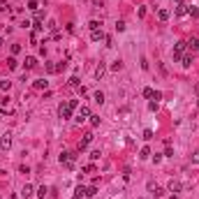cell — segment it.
<instances>
[{
    "mask_svg": "<svg viewBox=\"0 0 199 199\" xmlns=\"http://www.w3.org/2000/svg\"><path fill=\"white\" fill-rule=\"evenodd\" d=\"M139 157H141V160H148V157H151V148L144 146V148H141V153H139Z\"/></svg>",
    "mask_w": 199,
    "mask_h": 199,
    "instance_id": "e0dca14e",
    "label": "cell"
},
{
    "mask_svg": "<svg viewBox=\"0 0 199 199\" xmlns=\"http://www.w3.org/2000/svg\"><path fill=\"white\" fill-rule=\"evenodd\" d=\"M9 146H12V134H9V132H5L2 139H0V148H2V151H9Z\"/></svg>",
    "mask_w": 199,
    "mask_h": 199,
    "instance_id": "277c9868",
    "label": "cell"
},
{
    "mask_svg": "<svg viewBox=\"0 0 199 199\" xmlns=\"http://www.w3.org/2000/svg\"><path fill=\"white\" fill-rule=\"evenodd\" d=\"M9 88H12V81H9V79L0 81V90H9Z\"/></svg>",
    "mask_w": 199,
    "mask_h": 199,
    "instance_id": "7402d4cb",
    "label": "cell"
},
{
    "mask_svg": "<svg viewBox=\"0 0 199 199\" xmlns=\"http://www.w3.org/2000/svg\"><path fill=\"white\" fill-rule=\"evenodd\" d=\"M176 2H178V5H183V0H176Z\"/></svg>",
    "mask_w": 199,
    "mask_h": 199,
    "instance_id": "f907efd6",
    "label": "cell"
},
{
    "mask_svg": "<svg viewBox=\"0 0 199 199\" xmlns=\"http://www.w3.org/2000/svg\"><path fill=\"white\" fill-rule=\"evenodd\" d=\"M181 188H183V185L178 183V181H174V178L169 181V192H181Z\"/></svg>",
    "mask_w": 199,
    "mask_h": 199,
    "instance_id": "7c38bea8",
    "label": "cell"
},
{
    "mask_svg": "<svg viewBox=\"0 0 199 199\" xmlns=\"http://www.w3.org/2000/svg\"><path fill=\"white\" fill-rule=\"evenodd\" d=\"M2 118H5V114H2V109H0V121H2Z\"/></svg>",
    "mask_w": 199,
    "mask_h": 199,
    "instance_id": "c3c4849f",
    "label": "cell"
},
{
    "mask_svg": "<svg viewBox=\"0 0 199 199\" xmlns=\"http://www.w3.org/2000/svg\"><path fill=\"white\" fill-rule=\"evenodd\" d=\"M188 51L190 53L199 51V37H190V39H188Z\"/></svg>",
    "mask_w": 199,
    "mask_h": 199,
    "instance_id": "52a82bcc",
    "label": "cell"
},
{
    "mask_svg": "<svg viewBox=\"0 0 199 199\" xmlns=\"http://www.w3.org/2000/svg\"><path fill=\"white\" fill-rule=\"evenodd\" d=\"M58 116L63 118V121H67V118H72V109H69L67 102H63V104L58 107Z\"/></svg>",
    "mask_w": 199,
    "mask_h": 199,
    "instance_id": "3957f363",
    "label": "cell"
},
{
    "mask_svg": "<svg viewBox=\"0 0 199 199\" xmlns=\"http://www.w3.org/2000/svg\"><path fill=\"white\" fill-rule=\"evenodd\" d=\"M176 14H178V16L188 14V7H185V5H178V7H176Z\"/></svg>",
    "mask_w": 199,
    "mask_h": 199,
    "instance_id": "4316f807",
    "label": "cell"
},
{
    "mask_svg": "<svg viewBox=\"0 0 199 199\" xmlns=\"http://www.w3.org/2000/svg\"><path fill=\"white\" fill-rule=\"evenodd\" d=\"M32 86H35V88H37V90H47V86H49V81H47V79H37V81H35V84H32Z\"/></svg>",
    "mask_w": 199,
    "mask_h": 199,
    "instance_id": "8fae6325",
    "label": "cell"
},
{
    "mask_svg": "<svg viewBox=\"0 0 199 199\" xmlns=\"http://www.w3.org/2000/svg\"><path fill=\"white\" fill-rule=\"evenodd\" d=\"M104 72H107V67H104L102 63H100L97 67H95V79H102V77H104Z\"/></svg>",
    "mask_w": 199,
    "mask_h": 199,
    "instance_id": "4fadbf2b",
    "label": "cell"
},
{
    "mask_svg": "<svg viewBox=\"0 0 199 199\" xmlns=\"http://www.w3.org/2000/svg\"><path fill=\"white\" fill-rule=\"evenodd\" d=\"M181 63H183V67H190V65H192V53H185V56L181 58Z\"/></svg>",
    "mask_w": 199,
    "mask_h": 199,
    "instance_id": "9a60e30c",
    "label": "cell"
},
{
    "mask_svg": "<svg viewBox=\"0 0 199 199\" xmlns=\"http://www.w3.org/2000/svg\"><path fill=\"white\" fill-rule=\"evenodd\" d=\"M2 44H5V39H2V35H0V47H2Z\"/></svg>",
    "mask_w": 199,
    "mask_h": 199,
    "instance_id": "7dc6e473",
    "label": "cell"
},
{
    "mask_svg": "<svg viewBox=\"0 0 199 199\" xmlns=\"http://www.w3.org/2000/svg\"><path fill=\"white\" fill-rule=\"evenodd\" d=\"M125 21H123V19H121V21H116V30H118V32H123V30H125Z\"/></svg>",
    "mask_w": 199,
    "mask_h": 199,
    "instance_id": "83f0119b",
    "label": "cell"
},
{
    "mask_svg": "<svg viewBox=\"0 0 199 199\" xmlns=\"http://www.w3.org/2000/svg\"><path fill=\"white\" fill-rule=\"evenodd\" d=\"M192 162H199V151H194V153H192Z\"/></svg>",
    "mask_w": 199,
    "mask_h": 199,
    "instance_id": "7bdbcfd3",
    "label": "cell"
},
{
    "mask_svg": "<svg viewBox=\"0 0 199 199\" xmlns=\"http://www.w3.org/2000/svg\"><path fill=\"white\" fill-rule=\"evenodd\" d=\"M164 155H167V157H174V151H171V144H169V146L164 148Z\"/></svg>",
    "mask_w": 199,
    "mask_h": 199,
    "instance_id": "f35d334b",
    "label": "cell"
},
{
    "mask_svg": "<svg viewBox=\"0 0 199 199\" xmlns=\"http://www.w3.org/2000/svg\"><path fill=\"white\" fill-rule=\"evenodd\" d=\"M23 65H26V69H32V67H37V58H35V56H28V58H26V63H23Z\"/></svg>",
    "mask_w": 199,
    "mask_h": 199,
    "instance_id": "30bf717a",
    "label": "cell"
},
{
    "mask_svg": "<svg viewBox=\"0 0 199 199\" xmlns=\"http://www.w3.org/2000/svg\"><path fill=\"white\" fill-rule=\"evenodd\" d=\"M86 118H90V109L88 107H81V109H79V116H77V123H84Z\"/></svg>",
    "mask_w": 199,
    "mask_h": 199,
    "instance_id": "8992f818",
    "label": "cell"
},
{
    "mask_svg": "<svg viewBox=\"0 0 199 199\" xmlns=\"http://www.w3.org/2000/svg\"><path fill=\"white\" fill-rule=\"evenodd\" d=\"M88 28H90V30H100V21H90Z\"/></svg>",
    "mask_w": 199,
    "mask_h": 199,
    "instance_id": "e575fe53",
    "label": "cell"
},
{
    "mask_svg": "<svg viewBox=\"0 0 199 199\" xmlns=\"http://www.w3.org/2000/svg\"><path fill=\"white\" fill-rule=\"evenodd\" d=\"M90 39H93V42L104 39V32H102V28H100V30H90Z\"/></svg>",
    "mask_w": 199,
    "mask_h": 199,
    "instance_id": "9c48e42d",
    "label": "cell"
},
{
    "mask_svg": "<svg viewBox=\"0 0 199 199\" xmlns=\"http://www.w3.org/2000/svg\"><path fill=\"white\" fill-rule=\"evenodd\" d=\"M144 139H146V141H151V139H153V130H144Z\"/></svg>",
    "mask_w": 199,
    "mask_h": 199,
    "instance_id": "d6a6232c",
    "label": "cell"
},
{
    "mask_svg": "<svg viewBox=\"0 0 199 199\" xmlns=\"http://www.w3.org/2000/svg\"><path fill=\"white\" fill-rule=\"evenodd\" d=\"M97 194V185H90V188H86V197H95Z\"/></svg>",
    "mask_w": 199,
    "mask_h": 199,
    "instance_id": "44dd1931",
    "label": "cell"
},
{
    "mask_svg": "<svg viewBox=\"0 0 199 199\" xmlns=\"http://www.w3.org/2000/svg\"><path fill=\"white\" fill-rule=\"evenodd\" d=\"M100 121H102V118H100V116L90 114V125H93V127H97V125H100Z\"/></svg>",
    "mask_w": 199,
    "mask_h": 199,
    "instance_id": "603a6c76",
    "label": "cell"
},
{
    "mask_svg": "<svg viewBox=\"0 0 199 199\" xmlns=\"http://www.w3.org/2000/svg\"><path fill=\"white\" fill-rule=\"evenodd\" d=\"M65 67H67V63H65V60H63V63H58V65H56V72H63Z\"/></svg>",
    "mask_w": 199,
    "mask_h": 199,
    "instance_id": "8d00e7d4",
    "label": "cell"
},
{
    "mask_svg": "<svg viewBox=\"0 0 199 199\" xmlns=\"http://www.w3.org/2000/svg\"><path fill=\"white\" fill-rule=\"evenodd\" d=\"M93 2H95V5H100V7H102V0H93Z\"/></svg>",
    "mask_w": 199,
    "mask_h": 199,
    "instance_id": "f6af8a7d",
    "label": "cell"
},
{
    "mask_svg": "<svg viewBox=\"0 0 199 199\" xmlns=\"http://www.w3.org/2000/svg\"><path fill=\"white\" fill-rule=\"evenodd\" d=\"M69 86H72V88H79V86H81V84H79V77H72V79H69Z\"/></svg>",
    "mask_w": 199,
    "mask_h": 199,
    "instance_id": "1f68e13d",
    "label": "cell"
},
{
    "mask_svg": "<svg viewBox=\"0 0 199 199\" xmlns=\"http://www.w3.org/2000/svg\"><path fill=\"white\" fill-rule=\"evenodd\" d=\"M148 109H151V111H157V102H148Z\"/></svg>",
    "mask_w": 199,
    "mask_h": 199,
    "instance_id": "b9f144b4",
    "label": "cell"
},
{
    "mask_svg": "<svg viewBox=\"0 0 199 199\" xmlns=\"http://www.w3.org/2000/svg\"><path fill=\"white\" fill-rule=\"evenodd\" d=\"M19 171H21V174H30V167H26V164H21V167H19Z\"/></svg>",
    "mask_w": 199,
    "mask_h": 199,
    "instance_id": "ab89813d",
    "label": "cell"
},
{
    "mask_svg": "<svg viewBox=\"0 0 199 199\" xmlns=\"http://www.w3.org/2000/svg\"><path fill=\"white\" fill-rule=\"evenodd\" d=\"M188 14L192 16V19H199V9L197 7H188Z\"/></svg>",
    "mask_w": 199,
    "mask_h": 199,
    "instance_id": "d4e9b609",
    "label": "cell"
},
{
    "mask_svg": "<svg viewBox=\"0 0 199 199\" xmlns=\"http://www.w3.org/2000/svg\"><path fill=\"white\" fill-rule=\"evenodd\" d=\"M157 19H160V21H167L169 19V9H157Z\"/></svg>",
    "mask_w": 199,
    "mask_h": 199,
    "instance_id": "2e32d148",
    "label": "cell"
},
{
    "mask_svg": "<svg viewBox=\"0 0 199 199\" xmlns=\"http://www.w3.org/2000/svg\"><path fill=\"white\" fill-rule=\"evenodd\" d=\"M118 69H123V60H114L111 63V72H118Z\"/></svg>",
    "mask_w": 199,
    "mask_h": 199,
    "instance_id": "ffe728a7",
    "label": "cell"
},
{
    "mask_svg": "<svg viewBox=\"0 0 199 199\" xmlns=\"http://www.w3.org/2000/svg\"><path fill=\"white\" fill-rule=\"evenodd\" d=\"M153 93H155V90H153V88H144V97H146V100H153Z\"/></svg>",
    "mask_w": 199,
    "mask_h": 199,
    "instance_id": "484cf974",
    "label": "cell"
},
{
    "mask_svg": "<svg viewBox=\"0 0 199 199\" xmlns=\"http://www.w3.org/2000/svg\"><path fill=\"white\" fill-rule=\"evenodd\" d=\"M37 7H39V5H37V0H30V2H28V9H30V12H37Z\"/></svg>",
    "mask_w": 199,
    "mask_h": 199,
    "instance_id": "f546056e",
    "label": "cell"
},
{
    "mask_svg": "<svg viewBox=\"0 0 199 199\" xmlns=\"http://www.w3.org/2000/svg\"><path fill=\"white\" fill-rule=\"evenodd\" d=\"M148 190H151L153 197H162V194H164V190H162V188H157L155 183H148Z\"/></svg>",
    "mask_w": 199,
    "mask_h": 199,
    "instance_id": "ba28073f",
    "label": "cell"
},
{
    "mask_svg": "<svg viewBox=\"0 0 199 199\" xmlns=\"http://www.w3.org/2000/svg\"><path fill=\"white\" fill-rule=\"evenodd\" d=\"M93 139H95V137H93V132H86V134H84V139L79 141V151H84V148L88 146V144L93 141Z\"/></svg>",
    "mask_w": 199,
    "mask_h": 199,
    "instance_id": "5b68a950",
    "label": "cell"
},
{
    "mask_svg": "<svg viewBox=\"0 0 199 199\" xmlns=\"http://www.w3.org/2000/svg\"><path fill=\"white\" fill-rule=\"evenodd\" d=\"M7 67H9V69H16V67H19V63H16V58H14V56L7 58Z\"/></svg>",
    "mask_w": 199,
    "mask_h": 199,
    "instance_id": "d6986e66",
    "label": "cell"
},
{
    "mask_svg": "<svg viewBox=\"0 0 199 199\" xmlns=\"http://www.w3.org/2000/svg\"><path fill=\"white\" fill-rule=\"evenodd\" d=\"M32 26H35V32H42V30H44L42 21H37V19H35V23H32Z\"/></svg>",
    "mask_w": 199,
    "mask_h": 199,
    "instance_id": "4dcf8cb0",
    "label": "cell"
},
{
    "mask_svg": "<svg viewBox=\"0 0 199 199\" xmlns=\"http://www.w3.org/2000/svg\"><path fill=\"white\" fill-rule=\"evenodd\" d=\"M81 197H84V194H79V192H74V197H72V199H81Z\"/></svg>",
    "mask_w": 199,
    "mask_h": 199,
    "instance_id": "ee69618b",
    "label": "cell"
},
{
    "mask_svg": "<svg viewBox=\"0 0 199 199\" xmlns=\"http://www.w3.org/2000/svg\"><path fill=\"white\" fill-rule=\"evenodd\" d=\"M194 93H197V95H199V86H194Z\"/></svg>",
    "mask_w": 199,
    "mask_h": 199,
    "instance_id": "681fc988",
    "label": "cell"
},
{
    "mask_svg": "<svg viewBox=\"0 0 199 199\" xmlns=\"http://www.w3.org/2000/svg\"><path fill=\"white\" fill-rule=\"evenodd\" d=\"M21 194H23V199H28V197L32 194V185L26 183V185H23V190H21Z\"/></svg>",
    "mask_w": 199,
    "mask_h": 199,
    "instance_id": "5bb4252c",
    "label": "cell"
},
{
    "mask_svg": "<svg viewBox=\"0 0 199 199\" xmlns=\"http://www.w3.org/2000/svg\"><path fill=\"white\" fill-rule=\"evenodd\" d=\"M44 67H47V72H49V74H53V72H56V65H53V63H47Z\"/></svg>",
    "mask_w": 199,
    "mask_h": 199,
    "instance_id": "836d02e7",
    "label": "cell"
},
{
    "mask_svg": "<svg viewBox=\"0 0 199 199\" xmlns=\"http://www.w3.org/2000/svg\"><path fill=\"white\" fill-rule=\"evenodd\" d=\"M93 100L97 102V104H102V102H104V93H102V90H97V93L93 95Z\"/></svg>",
    "mask_w": 199,
    "mask_h": 199,
    "instance_id": "ac0fdd59",
    "label": "cell"
},
{
    "mask_svg": "<svg viewBox=\"0 0 199 199\" xmlns=\"http://www.w3.org/2000/svg\"><path fill=\"white\" fill-rule=\"evenodd\" d=\"M12 53H14V56H16V53H21V44H12Z\"/></svg>",
    "mask_w": 199,
    "mask_h": 199,
    "instance_id": "d590c367",
    "label": "cell"
},
{
    "mask_svg": "<svg viewBox=\"0 0 199 199\" xmlns=\"http://www.w3.org/2000/svg\"><path fill=\"white\" fill-rule=\"evenodd\" d=\"M58 160H60V164H65V167L72 169V167H74V160H77V155H74V153H69V151H65V153H60V157H58Z\"/></svg>",
    "mask_w": 199,
    "mask_h": 199,
    "instance_id": "6da1fadb",
    "label": "cell"
},
{
    "mask_svg": "<svg viewBox=\"0 0 199 199\" xmlns=\"http://www.w3.org/2000/svg\"><path fill=\"white\" fill-rule=\"evenodd\" d=\"M67 104H69V109H72V111H74V109H77V104H79V102H77V100H69Z\"/></svg>",
    "mask_w": 199,
    "mask_h": 199,
    "instance_id": "60d3db41",
    "label": "cell"
},
{
    "mask_svg": "<svg viewBox=\"0 0 199 199\" xmlns=\"http://www.w3.org/2000/svg\"><path fill=\"white\" fill-rule=\"evenodd\" d=\"M185 49H188V42H176V47H174V60H181V58L185 56Z\"/></svg>",
    "mask_w": 199,
    "mask_h": 199,
    "instance_id": "7a4b0ae2",
    "label": "cell"
},
{
    "mask_svg": "<svg viewBox=\"0 0 199 199\" xmlns=\"http://www.w3.org/2000/svg\"><path fill=\"white\" fill-rule=\"evenodd\" d=\"M169 199H178V194H176V192H174V194H171V197H169Z\"/></svg>",
    "mask_w": 199,
    "mask_h": 199,
    "instance_id": "bcb514c9",
    "label": "cell"
},
{
    "mask_svg": "<svg viewBox=\"0 0 199 199\" xmlns=\"http://www.w3.org/2000/svg\"><path fill=\"white\" fill-rule=\"evenodd\" d=\"M47 192H49V190L44 188V185H42V188H37V199H44V197H47Z\"/></svg>",
    "mask_w": 199,
    "mask_h": 199,
    "instance_id": "cb8c5ba5",
    "label": "cell"
},
{
    "mask_svg": "<svg viewBox=\"0 0 199 199\" xmlns=\"http://www.w3.org/2000/svg\"><path fill=\"white\" fill-rule=\"evenodd\" d=\"M100 155H102V153H100V151H93V153H90V160H93V162H95V160H100Z\"/></svg>",
    "mask_w": 199,
    "mask_h": 199,
    "instance_id": "74e56055",
    "label": "cell"
},
{
    "mask_svg": "<svg viewBox=\"0 0 199 199\" xmlns=\"http://www.w3.org/2000/svg\"><path fill=\"white\" fill-rule=\"evenodd\" d=\"M84 174H95V164H93V162L86 164V167H84Z\"/></svg>",
    "mask_w": 199,
    "mask_h": 199,
    "instance_id": "f1b7e54d",
    "label": "cell"
}]
</instances>
